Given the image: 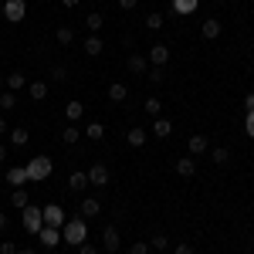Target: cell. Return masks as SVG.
Returning a JSON list of instances; mask_svg holds the SVG:
<instances>
[{
  "label": "cell",
  "instance_id": "obj_1",
  "mask_svg": "<svg viewBox=\"0 0 254 254\" xmlns=\"http://www.w3.org/2000/svg\"><path fill=\"white\" fill-rule=\"evenodd\" d=\"M61 241L64 244H85L88 241V224H85V217H68L64 220V227H61Z\"/></svg>",
  "mask_w": 254,
  "mask_h": 254
},
{
  "label": "cell",
  "instance_id": "obj_2",
  "mask_svg": "<svg viewBox=\"0 0 254 254\" xmlns=\"http://www.w3.org/2000/svg\"><path fill=\"white\" fill-rule=\"evenodd\" d=\"M51 170H55L51 156H34L31 163H27V180H31V183H41V180L51 176Z\"/></svg>",
  "mask_w": 254,
  "mask_h": 254
},
{
  "label": "cell",
  "instance_id": "obj_3",
  "mask_svg": "<svg viewBox=\"0 0 254 254\" xmlns=\"http://www.w3.org/2000/svg\"><path fill=\"white\" fill-rule=\"evenodd\" d=\"M20 220H24V231H27V234H38L41 227H44V217H41V207H34V203H27V207H24V214H20Z\"/></svg>",
  "mask_w": 254,
  "mask_h": 254
},
{
  "label": "cell",
  "instance_id": "obj_4",
  "mask_svg": "<svg viewBox=\"0 0 254 254\" xmlns=\"http://www.w3.org/2000/svg\"><path fill=\"white\" fill-rule=\"evenodd\" d=\"M24 14H27V0H3V20L20 24Z\"/></svg>",
  "mask_w": 254,
  "mask_h": 254
},
{
  "label": "cell",
  "instance_id": "obj_5",
  "mask_svg": "<svg viewBox=\"0 0 254 254\" xmlns=\"http://www.w3.org/2000/svg\"><path fill=\"white\" fill-rule=\"evenodd\" d=\"M41 217H44V224H48V227H64V220H68V214L61 210L58 203H48V207H41Z\"/></svg>",
  "mask_w": 254,
  "mask_h": 254
},
{
  "label": "cell",
  "instance_id": "obj_6",
  "mask_svg": "<svg viewBox=\"0 0 254 254\" xmlns=\"http://www.w3.org/2000/svg\"><path fill=\"white\" fill-rule=\"evenodd\" d=\"M38 241H41V248H58L61 244V227H41L38 231Z\"/></svg>",
  "mask_w": 254,
  "mask_h": 254
},
{
  "label": "cell",
  "instance_id": "obj_7",
  "mask_svg": "<svg viewBox=\"0 0 254 254\" xmlns=\"http://www.w3.org/2000/svg\"><path fill=\"white\" fill-rule=\"evenodd\" d=\"M88 187H109V170H105L102 163H95V166L88 170Z\"/></svg>",
  "mask_w": 254,
  "mask_h": 254
},
{
  "label": "cell",
  "instance_id": "obj_8",
  "mask_svg": "<svg viewBox=\"0 0 254 254\" xmlns=\"http://www.w3.org/2000/svg\"><path fill=\"white\" fill-rule=\"evenodd\" d=\"M7 183H10L14 190L24 187V183H31V180H27V166H10V170H7Z\"/></svg>",
  "mask_w": 254,
  "mask_h": 254
},
{
  "label": "cell",
  "instance_id": "obj_9",
  "mask_svg": "<svg viewBox=\"0 0 254 254\" xmlns=\"http://www.w3.org/2000/svg\"><path fill=\"white\" fill-rule=\"evenodd\" d=\"M98 214H102V203H98L95 196H85V200H81V214H78V217L92 220V217H98Z\"/></svg>",
  "mask_w": 254,
  "mask_h": 254
},
{
  "label": "cell",
  "instance_id": "obj_10",
  "mask_svg": "<svg viewBox=\"0 0 254 254\" xmlns=\"http://www.w3.org/2000/svg\"><path fill=\"white\" fill-rule=\"evenodd\" d=\"M149 61H153L156 68H163V64L170 61V48H166V44H153V48H149Z\"/></svg>",
  "mask_w": 254,
  "mask_h": 254
},
{
  "label": "cell",
  "instance_id": "obj_11",
  "mask_svg": "<svg viewBox=\"0 0 254 254\" xmlns=\"http://www.w3.org/2000/svg\"><path fill=\"white\" fill-rule=\"evenodd\" d=\"M119 244H122V241H119V231L116 227H105V231H102V248H105V251H119Z\"/></svg>",
  "mask_w": 254,
  "mask_h": 254
},
{
  "label": "cell",
  "instance_id": "obj_12",
  "mask_svg": "<svg viewBox=\"0 0 254 254\" xmlns=\"http://www.w3.org/2000/svg\"><path fill=\"white\" fill-rule=\"evenodd\" d=\"M200 34H203L207 41L220 38V20H217V17H207V20H203V27H200Z\"/></svg>",
  "mask_w": 254,
  "mask_h": 254
},
{
  "label": "cell",
  "instance_id": "obj_13",
  "mask_svg": "<svg viewBox=\"0 0 254 254\" xmlns=\"http://www.w3.org/2000/svg\"><path fill=\"white\" fill-rule=\"evenodd\" d=\"M176 173L180 176H193L196 173V159L193 156H180L176 159Z\"/></svg>",
  "mask_w": 254,
  "mask_h": 254
},
{
  "label": "cell",
  "instance_id": "obj_14",
  "mask_svg": "<svg viewBox=\"0 0 254 254\" xmlns=\"http://www.w3.org/2000/svg\"><path fill=\"white\" fill-rule=\"evenodd\" d=\"M170 132H173V122H170V119H163V116H156V122H153V136L166 139Z\"/></svg>",
  "mask_w": 254,
  "mask_h": 254
},
{
  "label": "cell",
  "instance_id": "obj_15",
  "mask_svg": "<svg viewBox=\"0 0 254 254\" xmlns=\"http://www.w3.org/2000/svg\"><path fill=\"white\" fill-rule=\"evenodd\" d=\"M27 95L34 98V102H44L48 98V81H31L27 85Z\"/></svg>",
  "mask_w": 254,
  "mask_h": 254
},
{
  "label": "cell",
  "instance_id": "obj_16",
  "mask_svg": "<svg viewBox=\"0 0 254 254\" xmlns=\"http://www.w3.org/2000/svg\"><path fill=\"white\" fill-rule=\"evenodd\" d=\"M196 7H200V0H173V10H176V14H183V17L193 14Z\"/></svg>",
  "mask_w": 254,
  "mask_h": 254
},
{
  "label": "cell",
  "instance_id": "obj_17",
  "mask_svg": "<svg viewBox=\"0 0 254 254\" xmlns=\"http://www.w3.org/2000/svg\"><path fill=\"white\" fill-rule=\"evenodd\" d=\"M78 139H81V129H78V126H68V129H61V142H64V146H75Z\"/></svg>",
  "mask_w": 254,
  "mask_h": 254
},
{
  "label": "cell",
  "instance_id": "obj_18",
  "mask_svg": "<svg viewBox=\"0 0 254 254\" xmlns=\"http://www.w3.org/2000/svg\"><path fill=\"white\" fill-rule=\"evenodd\" d=\"M81 48H85V55H92V58H95V55H102V48H105V44H102V38H98V34H92V38L85 41Z\"/></svg>",
  "mask_w": 254,
  "mask_h": 254
},
{
  "label": "cell",
  "instance_id": "obj_19",
  "mask_svg": "<svg viewBox=\"0 0 254 254\" xmlns=\"http://www.w3.org/2000/svg\"><path fill=\"white\" fill-rule=\"evenodd\" d=\"M126 95H129V88H126L122 81H112V85H109V98H112V102H126Z\"/></svg>",
  "mask_w": 254,
  "mask_h": 254
},
{
  "label": "cell",
  "instance_id": "obj_20",
  "mask_svg": "<svg viewBox=\"0 0 254 254\" xmlns=\"http://www.w3.org/2000/svg\"><path fill=\"white\" fill-rule=\"evenodd\" d=\"M129 71H136V75L149 71V58H142V55H132V58H129Z\"/></svg>",
  "mask_w": 254,
  "mask_h": 254
},
{
  "label": "cell",
  "instance_id": "obj_21",
  "mask_svg": "<svg viewBox=\"0 0 254 254\" xmlns=\"http://www.w3.org/2000/svg\"><path fill=\"white\" fill-rule=\"evenodd\" d=\"M64 116L71 119V122H78V119L85 116V105H81V102H68V105H64Z\"/></svg>",
  "mask_w": 254,
  "mask_h": 254
},
{
  "label": "cell",
  "instance_id": "obj_22",
  "mask_svg": "<svg viewBox=\"0 0 254 254\" xmlns=\"http://www.w3.org/2000/svg\"><path fill=\"white\" fill-rule=\"evenodd\" d=\"M68 187H71V190H85V187H88V173H85V170H81V173H71L68 176Z\"/></svg>",
  "mask_w": 254,
  "mask_h": 254
},
{
  "label": "cell",
  "instance_id": "obj_23",
  "mask_svg": "<svg viewBox=\"0 0 254 254\" xmlns=\"http://www.w3.org/2000/svg\"><path fill=\"white\" fill-rule=\"evenodd\" d=\"M207 153V136H190V156Z\"/></svg>",
  "mask_w": 254,
  "mask_h": 254
},
{
  "label": "cell",
  "instance_id": "obj_24",
  "mask_svg": "<svg viewBox=\"0 0 254 254\" xmlns=\"http://www.w3.org/2000/svg\"><path fill=\"white\" fill-rule=\"evenodd\" d=\"M24 85H27V78H24L20 71H10V75H7V88H10V92H17V88H24Z\"/></svg>",
  "mask_w": 254,
  "mask_h": 254
},
{
  "label": "cell",
  "instance_id": "obj_25",
  "mask_svg": "<svg viewBox=\"0 0 254 254\" xmlns=\"http://www.w3.org/2000/svg\"><path fill=\"white\" fill-rule=\"evenodd\" d=\"M10 203H14V207H20V210H24V207H27V203H31V200H27V190H24V187H17V190H14V193H10Z\"/></svg>",
  "mask_w": 254,
  "mask_h": 254
},
{
  "label": "cell",
  "instance_id": "obj_26",
  "mask_svg": "<svg viewBox=\"0 0 254 254\" xmlns=\"http://www.w3.org/2000/svg\"><path fill=\"white\" fill-rule=\"evenodd\" d=\"M126 139H129V146H142V142H146V129H129V132H126Z\"/></svg>",
  "mask_w": 254,
  "mask_h": 254
},
{
  "label": "cell",
  "instance_id": "obj_27",
  "mask_svg": "<svg viewBox=\"0 0 254 254\" xmlns=\"http://www.w3.org/2000/svg\"><path fill=\"white\" fill-rule=\"evenodd\" d=\"M102 24H105V17H102V14H88V17H85V27H88L92 34H95V31H102Z\"/></svg>",
  "mask_w": 254,
  "mask_h": 254
},
{
  "label": "cell",
  "instance_id": "obj_28",
  "mask_svg": "<svg viewBox=\"0 0 254 254\" xmlns=\"http://www.w3.org/2000/svg\"><path fill=\"white\" fill-rule=\"evenodd\" d=\"M85 136H88V139H102V136H105V126H102V122H88Z\"/></svg>",
  "mask_w": 254,
  "mask_h": 254
},
{
  "label": "cell",
  "instance_id": "obj_29",
  "mask_svg": "<svg viewBox=\"0 0 254 254\" xmlns=\"http://www.w3.org/2000/svg\"><path fill=\"white\" fill-rule=\"evenodd\" d=\"M55 38H58V44H71V41H75V31H71V27H58Z\"/></svg>",
  "mask_w": 254,
  "mask_h": 254
},
{
  "label": "cell",
  "instance_id": "obj_30",
  "mask_svg": "<svg viewBox=\"0 0 254 254\" xmlns=\"http://www.w3.org/2000/svg\"><path fill=\"white\" fill-rule=\"evenodd\" d=\"M14 105H17V95H14V92H3V95H0V109H3V112H10Z\"/></svg>",
  "mask_w": 254,
  "mask_h": 254
},
{
  "label": "cell",
  "instance_id": "obj_31",
  "mask_svg": "<svg viewBox=\"0 0 254 254\" xmlns=\"http://www.w3.org/2000/svg\"><path fill=\"white\" fill-rule=\"evenodd\" d=\"M10 142L14 146H27V129H10Z\"/></svg>",
  "mask_w": 254,
  "mask_h": 254
},
{
  "label": "cell",
  "instance_id": "obj_32",
  "mask_svg": "<svg viewBox=\"0 0 254 254\" xmlns=\"http://www.w3.org/2000/svg\"><path fill=\"white\" fill-rule=\"evenodd\" d=\"M217 163V166H224V163H227V159H231V149H224V146H217L214 149V156H210Z\"/></svg>",
  "mask_w": 254,
  "mask_h": 254
},
{
  "label": "cell",
  "instance_id": "obj_33",
  "mask_svg": "<svg viewBox=\"0 0 254 254\" xmlns=\"http://www.w3.org/2000/svg\"><path fill=\"white\" fill-rule=\"evenodd\" d=\"M146 112H149V116H159V112H163V102H159V98H146Z\"/></svg>",
  "mask_w": 254,
  "mask_h": 254
},
{
  "label": "cell",
  "instance_id": "obj_34",
  "mask_svg": "<svg viewBox=\"0 0 254 254\" xmlns=\"http://www.w3.org/2000/svg\"><path fill=\"white\" fill-rule=\"evenodd\" d=\"M166 244H170V237L156 234V237H153V241H149V251H163V248H166Z\"/></svg>",
  "mask_w": 254,
  "mask_h": 254
},
{
  "label": "cell",
  "instance_id": "obj_35",
  "mask_svg": "<svg viewBox=\"0 0 254 254\" xmlns=\"http://www.w3.org/2000/svg\"><path fill=\"white\" fill-rule=\"evenodd\" d=\"M146 27H149V31H159V27H163V14H149V17H146Z\"/></svg>",
  "mask_w": 254,
  "mask_h": 254
},
{
  "label": "cell",
  "instance_id": "obj_36",
  "mask_svg": "<svg viewBox=\"0 0 254 254\" xmlns=\"http://www.w3.org/2000/svg\"><path fill=\"white\" fill-rule=\"evenodd\" d=\"M244 132L254 139V109H251V112H244Z\"/></svg>",
  "mask_w": 254,
  "mask_h": 254
},
{
  "label": "cell",
  "instance_id": "obj_37",
  "mask_svg": "<svg viewBox=\"0 0 254 254\" xmlns=\"http://www.w3.org/2000/svg\"><path fill=\"white\" fill-rule=\"evenodd\" d=\"M129 254H149V241H136V244L129 248Z\"/></svg>",
  "mask_w": 254,
  "mask_h": 254
},
{
  "label": "cell",
  "instance_id": "obj_38",
  "mask_svg": "<svg viewBox=\"0 0 254 254\" xmlns=\"http://www.w3.org/2000/svg\"><path fill=\"white\" fill-rule=\"evenodd\" d=\"M146 75H149V81H153V85H159V81H163V68H149Z\"/></svg>",
  "mask_w": 254,
  "mask_h": 254
},
{
  "label": "cell",
  "instance_id": "obj_39",
  "mask_svg": "<svg viewBox=\"0 0 254 254\" xmlns=\"http://www.w3.org/2000/svg\"><path fill=\"white\" fill-rule=\"evenodd\" d=\"M173 254H193V244H190V241H183V244H176Z\"/></svg>",
  "mask_w": 254,
  "mask_h": 254
},
{
  "label": "cell",
  "instance_id": "obj_40",
  "mask_svg": "<svg viewBox=\"0 0 254 254\" xmlns=\"http://www.w3.org/2000/svg\"><path fill=\"white\" fill-rule=\"evenodd\" d=\"M51 78H55V81H64V78H68V71H64V68H61V64H58V68L51 71Z\"/></svg>",
  "mask_w": 254,
  "mask_h": 254
},
{
  "label": "cell",
  "instance_id": "obj_41",
  "mask_svg": "<svg viewBox=\"0 0 254 254\" xmlns=\"http://www.w3.org/2000/svg\"><path fill=\"white\" fill-rule=\"evenodd\" d=\"M78 251H81V254H98V248H95V244H88V241H85V244H78Z\"/></svg>",
  "mask_w": 254,
  "mask_h": 254
},
{
  "label": "cell",
  "instance_id": "obj_42",
  "mask_svg": "<svg viewBox=\"0 0 254 254\" xmlns=\"http://www.w3.org/2000/svg\"><path fill=\"white\" fill-rule=\"evenodd\" d=\"M136 3H139V0H119V7H122V10H136Z\"/></svg>",
  "mask_w": 254,
  "mask_h": 254
},
{
  "label": "cell",
  "instance_id": "obj_43",
  "mask_svg": "<svg viewBox=\"0 0 254 254\" xmlns=\"http://www.w3.org/2000/svg\"><path fill=\"white\" fill-rule=\"evenodd\" d=\"M14 251H17V248H14L10 241H3V244H0V254H14Z\"/></svg>",
  "mask_w": 254,
  "mask_h": 254
},
{
  "label": "cell",
  "instance_id": "obj_44",
  "mask_svg": "<svg viewBox=\"0 0 254 254\" xmlns=\"http://www.w3.org/2000/svg\"><path fill=\"white\" fill-rule=\"evenodd\" d=\"M251 109H254V92H251V95H244V112H251Z\"/></svg>",
  "mask_w": 254,
  "mask_h": 254
},
{
  "label": "cell",
  "instance_id": "obj_45",
  "mask_svg": "<svg viewBox=\"0 0 254 254\" xmlns=\"http://www.w3.org/2000/svg\"><path fill=\"white\" fill-rule=\"evenodd\" d=\"M3 132H10V126H7V119L0 116V136H3Z\"/></svg>",
  "mask_w": 254,
  "mask_h": 254
},
{
  "label": "cell",
  "instance_id": "obj_46",
  "mask_svg": "<svg viewBox=\"0 0 254 254\" xmlns=\"http://www.w3.org/2000/svg\"><path fill=\"white\" fill-rule=\"evenodd\" d=\"M7 224H10V220H7V214L0 210V231H7Z\"/></svg>",
  "mask_w": 254,
  "mask_h": 254
},
{
  "label": "cell",
  "instance_id": "obj_47",
  "mask_svg": "<svg viewBox=\"0 0 254 254\" xmlns=\"http://www.w3.org/2000/svg\"><path fill=\"white\" fill-rule=\"evenodd\" d=\"M3 159H7V146L0 142V163H3Z\"/></svg>",
  "mask_w": 254,
  "mask_h": 254
},
{
  "label": "cell",
  "instance_id": "obj_48",
  "mask_svg": "<svg viewBox=\"0 0 254 254\" xmlns=\"http://www.w3.org/2000/svg\"><path fill=\"white\" fill-rule=\"evenodd\" d=\"M61 3H64V7H78V0H61Z\"/></svg>",
  "mask_w": 254,
  "mask_h": 254
},
{
  "label": "cell",
  "instance_id": "obj_49",
  "mask_svg": "<svg viewBox=\"0 0 254 254\" xmlns=\"http://www.w3.org/2000/svg\"><path fill=\"white\" fill-rule=\"evenodd\" d=\"M3 85H7V75H0V88H3Z\"/></svg>",
  "mask_w": 254,
  "mask_h": 254
},
{
  "label": "cell",
  "instance_id": "obj_50",
  "mask_svg": "<svg viewBox=\"0 0 254 254\" xmlns=\"http://www.w3.org/2000/svg\"><path fill=\"white\" fill-rule=\"evenodd\" d=\"M14 254H31V251H14Z\"/></svg>",
  "mask_w": 254,
  "mask_h": 254
},
{
  "label": "cell",
  "instance_id": "obj_51",
  "mask_svg": "<svg viewBox=\"0 0 254 254\" xmlns=\"http://www.w3.org/2000/svg\"><path fill=\"white\" fill-rule=\"evenodd\" d=\"M251 244H254V234H251Z\"/></svg>",
  "mask_w": 254,
  "mask_h": 254
}]
</instances>
